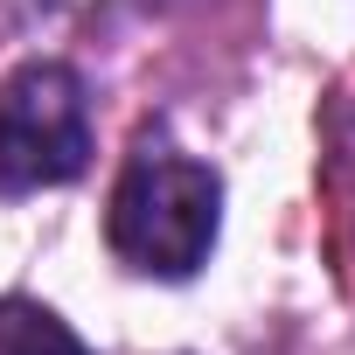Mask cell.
Listing matches in <instances>:
<instances>
[{
	"label": "cell",
	"mask_w": 355,
	"mask_h": 355,
	"mask_svg": "<svg viewBox=\"0 0 355 355\" xmlns=\"http://www.w3.org/2000/svg\"><path fill=\"white\" fill-rule=\"evenodd\" d=\"M91 160V98L70 63H28L0 84V196L77 182Z\"/></svg>",
	"instance_id": "7a4b0ae2"
},
{
	"label": "cell",
	"mask_w": 355,
	"mask_h": 355,
	"mask_svg": "<svg viewBox=\"0 0 355 355\" xmlns=\"http://www.w3.org/2000/svg\"><path fill=\"white\" fill-rule=\"evenodd\" d=\"M0 355H91V348L42 300H0Z\"/></svg>",
	"instance_id": "3957f363"
},
{
	"label": "cell",
	"mask_w": 355,
	"mask_h": 355,
	"mask_svg": "<svg viewBox=\"0 0 355 355\" xmlns=\"http://www.w3.org/2000/svg\"><path fill=\"white\" fill-rule=\"evenodd\" d=\"M348 182H355V160H348Z\"/></svg>",
	"instance_id": "277c9868"
},
{
	"label": "cell",
	"mask_w": 355,
	"mask_h": 355,
	"mask_svg": "<svg viewBox=\"0 0 355 355\" xmlns=\"http://www.w3.org/2000/svg\"><path fill=\"white\" fill-rule=\"evenodd\" d=\"M216 223H223L216 167L174 153L160 132H139V146L125 153L112 182V209H105V237L119 265H132L139 279H189L209 265Z\"/></svg>",
	"instance_id": "6da1fadb"
}]
</instances>
